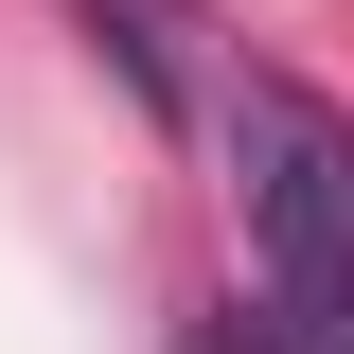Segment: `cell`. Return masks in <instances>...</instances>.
<instances>
[{
    "instance_id": "cell-1",
    "label": "cell",
    "mask_w": 354,
    "mask_h": 354,
    "mask_svg": "<svg viewBox=\"0 0 354 354\" xmlns=\"http://www.w3.org/2000/svg\"><path fill=\"white\" fill-rule=\"evenodd\" d=\"M230 213H248V266L301 337H354V106L301 71L230 88Z\"/></svg>"
},
{
    "instance_id": "cell-2",
    "label": "cell",
    "mask_w": 354,
    "mask_h": 354,
    "mask_svg": "<svg viewBox=\"0 0 354 354\" xmlns=\"http://www.w3.org/2000/svg\"><path fill=\"white\" fill-rule=\"evenodd\" d=\"M88 18H106V53H124L142 106H195V36H213L195 0H88Z\"/></svg>"
},
{
    "instance_id": "cell-3",
    "label": "cell",
    "mask_w": 354,
    "mask_h": 354,
    "mask_svg": "<svg viewBox=\"0 0 354 354\" xmlns=\"http://www.w3.org/2000/svg\"><path fill=\"white\" fill-rule=\"evenodd\" d=\"M337 354H354V337H337Z\"/></svg>"
}]
</instances>
